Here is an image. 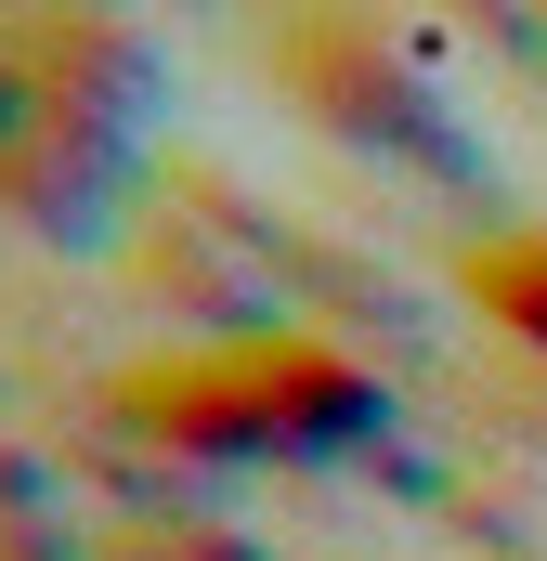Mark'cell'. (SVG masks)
I'll return each instance as SVG.
<instances>
[{"label": "cell", "mask_w": 547, "mask_h": 561, "mask_svg": "<svg viewBox=\"0 0 547 561\" xmlns=\"http://www.w3.org/2000/svg\"><path fill=\"white\" fill-rule=\"evenodd\" d=\"M482 287H496L509 313H535V327H547V249H509V262H482Z\"/></svg>", "instance_id": "obj_1"}]
</instances>
